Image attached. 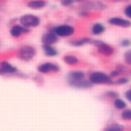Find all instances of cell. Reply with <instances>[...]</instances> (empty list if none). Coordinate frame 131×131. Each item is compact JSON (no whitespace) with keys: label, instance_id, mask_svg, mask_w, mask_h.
Instances as JSON below:
<instances>
[{"label":"cell","instance_id":"obj_1","mask_svg":"<svg viewBox=\"0 0 131 131\" xmlns=\"http://www.w3.org/2000/svg\"><path fill=\"white\" fill-rule=\"evenodd\" d=\"M89 81L92 84H114L113 78L102 72H93L89 76Z\"/></svg>","mask_w":131,"mask_h":131},{"label":"cell","instance_id":"obj_2","mask_svg":"<svg viewBox=\"0 0 131 131\" xmlns=\"http://www.w3.org/2000/svg\"><path fill=\"white\" fill-rule=\"evenodd\" d=\"M19 21L24 27L29 28V27H37L40 23V19L38 16L33 14H25L19 18Z\"/></svg>","mask_w":131,"mask_h":131},{"label":"cell","instance_id":"obj_3","mask_svg":"<svg viewBox=\"0 0 131 131\" xmlns=\"http://www.w3.org/2000/svg\"><path fill=\"white\" fill-rule=\"evenodd\" d=\"M91 43L94 44V45L97 47L99 53H101V54H103V55L110 56V55H112V54L114 53V48H113L111 45H108V44H106V43H104V42H102V41L92 40Z\"/></svg>","mask_w":131,"mask_h":131},{"label":"cell","instance_id":"obj_4","mask_svg":"<svg viewBox=\"0 0 131 131\" xmlns=\"http://www.w3.org/2000/svg\"><path fill=\"white\" fill-rule=\"evenodd\" d=\"M108 24L116 26V27H120V28H130L131 27V20L129 18H124L121 16H113L110 17L107 19Z\"/></svg>","mask_w":131,"mask_h":131},{"label":"cell","instance_id":"obj_5","mask_svg":"<svg viewBox=\"0 0 131 131\" xmlns=\"http://www.w3.org/2000/svg\"><path fill=\"white\" fill-rule=\"evenodd\" d=\"M53 32L60 36V37H68V36H71L74 34L75 30L72 26H69V25H61V26H58L56 28L53 29Z\"/></svg>","mask_w":131,"mask_h":131},{"label":"cell","instance_id":"obj_6","mask_svg":"<svg viewBox=\"0 0 131 131\" xmlns=\"http://www.w3.org/2000/svg\"><path fill=\"white\" fill-rule=\"evenodd\" d=\"M36 51L31 46H23L18 51V57L23 60H30L34 57Z\"/></svg>","mask_w":131,"mask_h":131},{"label":"cell","instance_id":"obj_7","mask_svg":"<svg viewBox=\"0 0 131 131\" xmlns=\"http://www.w3.org/2000/svg\"><path fill=\"white\" fill-rule=\"evenodd\" d=\"M59 68L51 62H45L38 67V71L40 73H48V72H58Z\"/></svg>","mask_w":131,"mask_h":131},{"label":"cell","instance_id":"obj_8","mask_svg":"<svg viewBox=\"0 0 131 131\" xmlns=\"http://www.w3.org/2000/svg\"><path fill=\"white\" fill-rule=\"evenodd\" d=\"M28 32H29V30H28L26 27H24V26H18V25L13 26V27L11 28V30H10V34H11V36H13V37H18V36H20L23 33H28Z\"/></svg>","mask_w":131,"mask_h":131},{"label":"cell","instance_id":"obj_9","mask_svg":"<svg viewBox=\"0 0 131 131\" xmlns=\"http://www.w3.org/2000/svg\"><path fill=\"white\" fill-rule=\"evenodd\" d=\"M42 41L44 44H48V45H51L53 43H55L57 41V37H56V34L55 33H47L43 36L42 38Z\"/></svg>","mask_w":131,"mask_h":131},{"label":"cell","instance_id":"obj_10","mask_svg":"<svg viewBox=\"0 0 131 131\" xmlns=\"http://www.w3.org/2000/svg\"><path fill=\"white\" fill-rule=\"evenodd\" d=\"M85 77V74L83 72L80 71H75V72H71L69 74V81L70 82H74V81H80L83 80Z\"/></svg>","mask_w":131,"mask_h":131},{"label":"cell","instance_id":"obj_11","mask_svg":"<svg viewBox=\"0 0 131 131\" xmlns=\"http://www.w3.org/2000/svg\"><path fill=\"white\" fill-rule=\"evenodd\" d=\"M16 69L6 61H2L0 64V73H14Z\"/></svg>","mask_w":131,"mask_h":131},{"label":"cell","instance_id":"obj_12","mask_svg":"<svg viewBox=\"0 0 131 131\" xmlns=\"http://www.w3.org/2000/svg\"><path fill=\"white\" fill-rule=\"evenodd\" d=\"M104 31H105V27H104L102 24H100V23L94 24V25L92 26V28H91V32H92L93 35H100V34H102Z\"/></svg>","mask_w":131,"mask_h":131},{"label":"cell","instance_id":"obj_13","mask_svg":"<svg viewBox=\"0 0 131 131\" xmlns=\"http://www.w3.org/2000/svg\"><path fill=\"white\" fill-rule=\"evenodd\" d=\"M103 131H124V126L118 123H113L111 125H107Z\"/></svg>","mask_w":131,"mask_h":131},{"label":"cell","instance_id":"obj_14","mask_svg":"<svg viewBox=\"0 0 131 131\" xmlns=\"http://www.w3.org/2000/svg\"><path fill=\"white\" fill-rule=\"evenodd\" d=\"M43 49H44V52L46 55L48 56H54L57 54V51L54 47H52L51 45H48V44H44L43 45Z\"/></svg>","mask_w":131,"mask_h":131},{"label":"cell","instance_id":"obj_15","mask_svg":"<svg viewBox=\"0 0 131 131\" xmlns=\"http://www.w3.org/2000/svg\"><path fill=\"white\" fill-rule=\"evenodd\" d=\"M28 6L30 8H33V9H38V8H42L45 6V1H42V0H35V1H31L28 3Z\"/></svg>","mask_w":131,"mask_h":131},{"label":"cell","instance_id":"obj_16","mask_svg":"<svg viewBox=\"0 0 131 131\" xmlns=\"http://www.w3.org/2000/svg\"><path fill=\"white\" fill-rule=\"evenodd\" d=\"M114 106H115L117 110H125L126 106H127V103L125 102V100H123V99L117 97V98H115V100H114Z\"/></svg>","mask_w":131,"mask_h":131},{"label":"cell","instance_id":"obj_17","mask_svg":"<svg viewBox=\"0 0 131 131\" xmlns=\"http://www.w3.org/2000/svg\"><path fill=\"white\" fill-rule=\"evenodd\" d=\"M92 40L89 39V38H82V39H79V40H75V41H72L71 44L75 45V46H82L86 43H91Z\"/></svg>","mask_w":131,"mask_h":131},{"label":"cell","instance_id":"obj_18","mask_svg":"<svg viewBox=\"0 0 131 131\" xmlns=\"http://www.w3.org/2000/svg\"><path fill=\"white\" fill-rule=\"evenodd\" d=\"M64 62H67L68 64H76L78 62V58L74 55H66L63 57Z\"/></svg>","mask_w":131,"mask_h":131},{"label":"cell","instance_id":"obj_19","mask_svg":"<svg viewBox=\"0 0 131 131\" xmlns=\"http://www.w3.org/2000/svg\"><path fill=\"white\" fill-rule=\"evenodd\" d=\"M121 118L123 120H131V108H125L121 113Z\"/></svg>","mask_w":131,"mask_h":131},{"label":"cell","instance_id":"obj_20","mask_svg":"<svg viewBox=\"0 0 131 131\" xmlns=\"http://www.w3.org/2000/svg\"><path fill=\"white\" fill-rule=\"evenodd\" d=\"M124 61H125L127 64L131 66V49L127 50V51L124 53Z\"/></svg>","mask_w":131,"mask_h":131},{"label":"cell","instance_id":"obj_21","mask_svg":"<svg viewBox=\"0 0 131 131\" xmlns=\"http://www.w3.org/2000/svg\"><path fill=\"white\" fill-rule=\"evenodd\" d=\"M129 82V79L127 77H120L119 79H117L116 81H114V84H118V85H124L127 84Z\"/></svg>","mask_w":131,"mask_h":131},{"label":"cell","instance_id":"obj_22","mask_svg":"<svg viewBox=\"0 0 131 131\" xmlns=\"http://www.w3.org/2000/svg\"><path fill=\"white\" fill-rule=\"evenodd\" d=\"M124 14L127 18L131 19V4H128L124 7Z\"/></svg>","mask_w":131,"mask_h":131},{"label":"cell","instance_id":"obj_23","mask_svg":"<svg viewBox=\"0 0 131 131\" xmlns=\"http://www.w3.org/2000/svg\"><path fill=\"white\" fill-rule=\"evenodd\" d=\"M121 45H122L123 47H129V46L131 45V41H130L129 39H123V40L121 41Z\"/></svg>","mask_w":131,"mask_h":131},{"label":"cell","instance_id":"obj_24","mask_svg":"<svg viewBox=\"0 0 131 131\" xmlns=\"http://www.w3.org/2000/svg\"><path fill=\"white\" fill-rule=\"evenodd\" d=\"M124 95H125V98H126L129 102H131V88L128 89V90H126Z\"/></svg>","mask_w":131,"mask_h":131},{"label":"cell","instance_id":"obj_25","mask_svg":"<svg viewBox=\"0 0 131 131\" xmlns=\"http://www.w3.org/2000/svg\"><path fill=\"white\" fill-rule=\"evenodd\" d=\"M106 95L110 96V97H115V98L118 97V93L115 92V91H107V92H106Z\"/></svg>","mask_w":131,"mask_h":131},{"label":"cell","instance_id":"obj_26","mask_svg":"<svg viewBox=\"0 0 131 131\" xmlns=\"http://www.w3.org/2000/svg\"><path fill=\"white\" fill-rule=\"evenodd\" d=\"M72 2H73V0H61V4L62 5H66V6L67 5H70Z\"/></svg>","mask_w":131,"mask_h":131},{"label":"cell","instance_id":"obj_27","mask_svg":"<svg viewBox=\"0 0 131 131\" xmlns=\"http://www.w3.org/2000/svg\"><path fill=\"white\" fill-rule=\"evenodd\" d=\"M77 1H83V0H77Z\"/></svg>","mask_w":131,"mask_h":131}]
</instances>
